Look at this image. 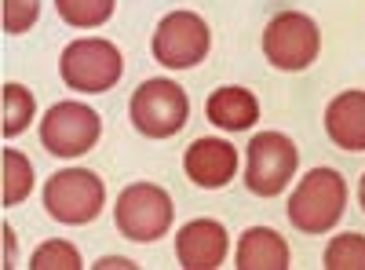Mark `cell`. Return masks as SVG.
Segmentation results:
<instances>
[{
  "mask_svg": "<svg viewBox=\"0 0 365 270\" xmlns=\"http://www.w3.org/2000/svg\"><path fill=\"white\" fill-rule=\"evenodd\" d=\"M347 183L336 168H311L289 197V219L303 234H329L344 219Z\"/></svg>",
  "mask_w": 365,
  "mask_h": 270,
  "instance_id": "6da1fadb",
  "label": "cell"
},
{
  "mask_svg": "<svg viewBox=\"0 0 365 270\" xmlns=\"http://www.w3.org/2000/svg\"><path fill=\"white\" fill-rule=\"evenodd\" d=\"M106 204V187L96 172L88 168H63L44 183V208L48 216L66 223V227H84L99 219Z\"/></svg>",
  "mask_w": 365,
  "mask_h": 270,
  "instance_id": "7a4b0ae2",
  "label": "cell"
},
{
  "mask_svg": "<svg viewBox=\"0 0 365 270\" xmlns=\"http://www.w3.org/2000/svg\"><path fill=\"white\" fill-rule=\"evenodd\" d=\"M58 73H63L66 88L84 95H99L110 92V88L120 81L125 73V58H120L117 44L99 41V37H84L63 48V58H58Z\"/></svg>",
  "mask_w": 365,
  "mask_h": 270,
  "instance_id": "3957f363",
  "label": "cell"
},
{
  "mask_svg": "<svg viewBox=\"0 0 365 270\" xmlns=\"http://www.w3.org/2000/svg\"><path fill=\"white\" fill-rule=\"evenodd\" d=\"M128 117H132V125L143 135L168 139V135L182 132V125H187L190 99H187V92H182L175 81L154 77V81H143L135 88V95L128 103Z\"/></svg>",
  "mask_w": 365,
  "mask_h": 270,
  "instance_id": "277c9868",
  "label": "cell"
},
{
  "mask_svg": "<svg viewBox=\"0 0 365 270\" xmlns=\"http://www.w3.org/2000/svg\"><path fill=\"white\" fill-rule=\"evenodd\" d=\"M172 219H175V204L154 183L125 187L120 197H117V204H113L117 230L125 234L128 242H139V245H150V242H158L161 234H168Z\"/></svg>",
  "mask_w": 365,
  "mask_h": 270,
  "instance_id": "5b68a950",
  "label": "cell"
},
{
  "mask_svg": "<svg viewBox=\"0 0 365 270\" xmlns=\"http://www.w3.org/2000/svg\"><path fill=\"white\" fill-rule=\"evenodd\" d=\"M322 48V33H318V22L303 11H282L274 15L263 29V55L270 66L278 70H307Z\"/></svg>",
  "mask_w": 365,
  "mask_h": 270,
  "instance_id": "8992f818",
  "label": "cell"
},
{
  "mask_svg": "<svg viewBox=\"0 0 365 270\" xmlns=\"http://www.w3.org/2000/svg\"><path fill=\"white\" fill-rule=\"evenodd\" d=\"M299 154L296 142L282 132H259L249 139V157H245V187L256 197H274L282 194L292 175H296Z\"/></svg>",
  "mask_w": 365,
  "mask_h": 270,
  "instance_id": "52a82bcc",
  "label": "cell"
},
{
  "mask_svg": "<svg viewBox=\"0 0 365 270\" xmlns=\"http://www.w3.org/2000/svg\"><path fill=\"white\" fill-rule=\"evenodd\" d=\"M212 48V33L208 22L194 11H172L161 19V26L154 29V41H150V51L161 66L168 70H190Z\"/></svg>",
  "mask_w": 365,
  "mask_h": 270,
  "instance_id": "ba28073f",
  "label": "cell"
},
{
  "mask_svg": "<svg viewBox=\"0 0 365 270\" xmlns=\"http://www.w3.org/2000/svg\"><path fill=\"white\" fill-rule=\"evenodd\" d=\"M103 135V117L84 103H55L41 121V142L55 157H81Z\"/></svg>",
  "mask_w": 365,
  "mask_h": 270,
  "instance_id": "9c48e42d",
  "label": "cell"
},
{
  "mask_svg": "<svg viewBox=\"0 0 365 270\" xmlns=\"http://www.w3.org/2000/svg\"><path fill=\"white\" fill-rule=\"evenodd\" d=\"M230 237L216 219H190L175 234V259L182 270H216L223 266Z\"/></svg>",
  "mask_w": 365,
  "mask_h": 270,
  "instance_id": "30bf717a",
  "label": "cell"
},
{
  "mask_svg": "<svg viewBox=\"0 0 365 270\" xmlns=\"http://www.w3.org/2000/svg\"><path fill=\"white\" fill-rule=\"evenodd\" d=\"M182 168H187L194 187L220 190V187H227L230 179L237 175V150H234V142H227L220 135H205V139H197L187 150Z\"/></svg>",
  "mask_w": 365,
  "mask_h": 270,
  "instance_id": "8fae6325",
  "label": "cell"
},
{
  "mask_svg": "<svg viewBox=\"0 0 365 270\" xmlns=\"http://www.w3.org/2000/svg\"><path fill=\"white\" fill-rule=\"evenodd\" d=\"M325 132L340 150H365V92H344L325 106Z\"/></svg>",
  "mask_w": 365,
  "mask_h": 270,
  "instance_id": "7c38bea8",
  "label": "cell"
},
{
  "mask_svg": "<svg viewBox=\"0 0 365 270\" xmlns=\"http://www.w3.org/2000/svg\"><path fill=\"white\" fill-rule=\"evenodd\" d=\"M205 117L223 132H249L259 121V103L249 88H216L205 103Z\"/></svg>",
  "mask_w": 365,
  "mask_h": 270,
  "instance_id": "4fadbf2b",
  "label": "cell"
},
{
  "mask_svg": "<svg viewBox=\"0 0 365 270\" xmlns=\"http://www.w3.org/2000/svg\"><path fill=\"white\" fill-rule=\"evenodd\" d=\"M237 266L241 270H285L289 242L270 227H249L237 242Z\"/></svg>",
  "mask_w": 365,
  "mask_h": 270,
  "instance_id": "5bb4252c",
  "label": "cell"
},
{
  "mask_svg": "<svg viewBox=\"0 0 365 270\" xmlns=\"http://www.w3.org/2000/svg\"><path fill=\"white\" fill-rule=\"evenodd\" d=\"M29 190H34V165L22 150L4 146V154H0V204H22Z\"/></svg>",
  "mask_w": 365,
  "mask_h": 270,
  "instance_id": "9a60e30c",
  "label": "cell"
},
{
  "mask_svg": "<svg viewBox=\"0 0 365 270\" xmlns=\"http://www.w3.org/2000/svg\"><path fill=\"white\" fill-rule=\"evenodd\" d=\"M37 117V99L26 84H4L0 88V132L4 139H15L29 128V121Z\"/></svg>",
  "mask_w": 365,
  "mask_h": 270,
  "instance_id": "2e32d148",
  "label": "cell"
},
{
  "mask_svg": "<svg viewBox=\"0 0 365 270\" xmlns=\"http://www.w3.org/2000/svg\"><path fill=\"white\" fill-rule=\"evenodd\" d=\"M55 11L63 22H70L77 29H91V26H103L113 15V0H55Z\"/></svg>",
  "mask_w": 365,
  "mask_h": 270,
  "instance_id": "e0dca14e",
  "label": "cell"
},
{
  "mask_svg": "<svg viewBox=\"0 0 365 270\" xmlns=\"http://www.w3.org/2000/svg\"><path fill=\"white\" fill-rule=\"evenodd\" d=\"M329 270H365V234H340L325 245Z\"/></svg>",
  "mask_w": 365,
  "mask_h": 270,
  "instance_id": "ac0fdd59",
  "label": "cell"
},
{
  "mask_svg": "<svg viewBox=\"0 0 365 270\" xmlns=\"http://www.w3.org/2000/svg\"><path fill=\"white\" fill-rule=\"evenodd\" d=\"M29 266H34V270H77L81 266V252L70 242H63V237H55V242L37 245Z\"/></svg>",
  "mask_w": 365,
  "mask_h": 270,
  "instance_id": "d6986e66",
  "label": "cell"
},
{
  "mask_svg": "<svg viewBox=\"0 0 365 270\" xmlns=\"http://www.w3.org/2000/svg\"><path fill=\"white\" fill-rule=\"evenodd\" d=\"M0 4H4V33H11V37L34 29V22L41 15V0H0Z\"/></svg>",
  "mask_w": 365,
  "mask_h": 270,
  "instance_id": "ffe728a7",
  "label": "cell"
},
{
  "mask_svg": "<svg viewBox=\"0 0 365 270\" xmlns=\"http://www.w3.org/2000/svg\"><path fill=\"white\" fill-rule=\"evenodd\" d=\"M0 234H4V266H15V263H11V259H15V234H11L8 223L0 227Z\"/></svg>",
  "mask_w": 365,
  "mask_h": 270,
  "instance_id": "44dd1931",
  "label": "cell"
},
{
  "mask_svg": "<svg viewBox=\"0 0 365 270\" xmlns=\"http://www.w3.org/2000/svg\"><path fill=\"white\" fill-rule=\"evenodd\" d=\"M96 266H99V270H117V266H125V270H135V263H132V259H125V256H106V259H99Z\"/></svg>",
  "mask_w": 365,
  "mask_h": 270,
  "instance_id": "7402d4cb",
  "label": "cell"
},
{
  "mask_svg": "<svg viewBox=\"0 0 365 270\" xmlns=\"http://www.w3.org/2000/svg\"><path fill=\"white\" fill-rule=\"evenodd\" d=\"M358 201H361V212H365V175H361V187H358Z\"/></svg>",
  "mask_w": 365,
  "mask_h": 270,
  "instance_id": "603a6c76",
  "label": "cell"
}]
</instances>
